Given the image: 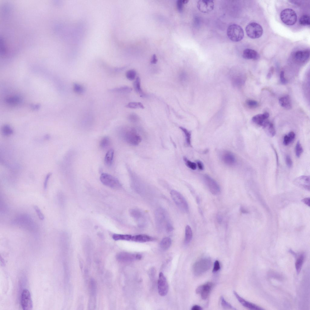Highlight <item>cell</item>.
I'll use <instances>...</instances> for the list:
<instances>
[{
	"mask_svg": "<svg viewBox=\"0 0 310 310\" xmlns=\"http://www.w3.org/2000/svg\"><path fill=\"white\" fill-rule=\"evenodd\" d=\"M121 134L123 139L132 145H138L142 140L141 136L134 128H125L122 131Z\"/></svg>",
	"mask_w": 310,
	"mask_h": 310,
	"instance_id": "cell-1",
	"label": "cell"
},
{
	"mask_svg": "<svg viewBox=\"0 0 310 310\" xmlns=\"http://www.w3.org/2000/svg\"><path fill=\"white\" fill-rule=\"evenodd\" d=\"M212 261L209 258H202L195 263L193 270L195 276H199L207 271L211 267Z\"/></svg>",
	"mask_w": 310,
	"mask_h": 310,
	"instance_id": "cell-2",
	"label": "cell"
},
{
	"mask_svg": "<svg viewBox=\"0 0 310 310\" xmlns=\"http://www.w3.org/2000/svg\"><path fill=\"white\" fill-rule=\"evenodd\" d=\"M227 35L231 41L239 42L243 39L244 33L243 29L239 25L232 24L228 27L227 30Z\"/></svg>",
	"mask_w": 310,
	"mask_h": 310,
	"instance_id": "cell-3",
	"label": "cell"
},
{
	"mask_svg": "<svg viewBox=\"0 0 310 310\" xmlns=\"http://www.w3.org/2000/svg\"><path fill=\"white\" fill-rule=\"evenodd\" d=\"M170 194L172 199L179 209L185 213L188 212V205L183 196L176 190H172Z\"/></svg>",
	"mask_w": 310,
	"mask_h": 310,
	"instance_id": "cell-4",
	"label": "cell"
},
{
	"mask_svg": "<svg viewBox=\"0 0 310 310\" xmlns=\"http://www.w3.org/2000/svg\"><path fill=\"white\" fill-rule=\"evenodd\" d=\"M246 32L248 36L253 39L258 38L262 35L263 30L262 27L256 23H251L246 27Z\"/></svg>",
	"mask_w": 310,
	"mask_h": 310,
	"instance_id": "cell-5",
	"label": "cell"
},
{
	"mask_svg": "<svg viewBox=\"0 0 310 310\" xmlns=\"http://www.w3.org/2000/svg\"><path fill=\"white\" fill-rule=\"evenodd\" d=\"M155 219L157 226L160 230L165 229L167 223L169 221L166 212L162 208L158 209L155 212Z\"/></svg>",
	"mask_w": 310,
	"mask_h": 310,
	"instance_id": "cell-6",
	"label": "cell"
},
{
	"mask_svg": "<svg viewBox=\"0 0 310 310\" xmlns=\"http://www.w3.org/2000/svg\"><path fill=\"white\" fill-rule=\"evenodd\" d=\"M280 17L283 23L287 25H293L297 21L296 14L291 9H286L283 10L280 14Z\"/></svg>",
	"mask_w": 310,
	"mask_h": 310,
	"instance_id": "cell-7",
	"label": "cell"
},
{
	"mask_svg": "<svg viewBox=\"0 0 310 310\" xmlns=\"http://www.w3.org/2000/svg\"><path fill=\"white\" fill-rule=\"evenodd\" d=\"M100 180L104 185L112 189H118L121 187L117 179L107 173L102 174L100 176Z\"/></svg>",
	"mask_w": 310,
	"mask_h": 310,
	"instance_id": "cell-8",
	"label": "cell"
},
{
	"mask_svg": "<svg viewBox=\"0 0 310 310\" xmlns=\"http://www.w3.org/2000/svg\"><path fill=\"white\" fill-rule=\"evenodd\" d=\"M21 303L24 310H31L33 308V303L30 291L27 289H24L22 293Z\"/></svg>",
	"mask_w": 310,
	"mask_h": 310,
	"instance_id": "cell-9",
	"label": "cell"
},
{
	"mask_svg": "<svg viewBox=\"0 0 310 310\" xmlns=\"http://www.w3.org/2000/svg\"><path fill=\"white\" fill-rule=\"evenodd\" d=\"M158 289L160 295L163 296H166L169 291V287L167 280L162 272H160L159 275Z\"/></svg>",
	"mask_w": 310,
	"mask_h": 310,
	"instance_id": "cell-10",
	"label": "cell"
},
{
	"mask_svg": "<svg viewBox=\"0 0 310 310\" xmlns=\"http://www.w3.org/2000/svg\"><path fill=\"white\" fill-rule=\"evenodd\" d=\"M116 257L118 260L120 261L129 262L140 260L142 256L140 254L122 252L118 254Z\"/></svg>",
	"mask_w": 310,
	"mask_h": 310,
	"instance_id": "cell-11",
	"label": "cell"
},
{
	"mask_svg": "<svg viewBox=\"0 0 310 310\" xmlns=\"http://www.w3.org/2000/svg\"><path fill=\"white\" fill-rule=\"evenodd\" d=\"M214 3L211 0H201L197 3V8L198 10L203 13H208L211 12L214 9Z\"/></svg>",
	"mask_w": 310,
	"mask_h": 310,
	"instance_id": "cell-12",
	"label": "cell"
},
{
	"mask_svg": "<svg viewBox=\"0 0 310 310\" xmlns=\"http://www.w3.org/2000/svg\"><path fill=\"white\" fill-rule=\"evenodd\" d=\"M204 179L206 184L212 194L216 195L220 192V187L214 179L207 175L204 176Z\"/></svg>",
	"mask_w": 310,
	"mask_h": 310,
	"instance_id": "cell-13",
	"label": "cell"
},
{
	"mask_svg": "<svg viewBox=\"0 0 310 310\" xmlns=\"http://www.w3.org/2000/svg\"><path fill=\"white\" fill-rule=\"evenodd\" d=\"M213 286L212 283L208 282L198 286L196 290V293L200 294L202 298L205 300L209 296Z\"/></svg>",
	"mask_w": 310,
	"mask_h": 310,
	"instance_id": "cell-14",
	"label": "cell"
},
{
	"mask_svg": "<svg viewBox=\"0 0 310 310\" xmlns=\"http://www.w3.org/2000/svg\"><path fill=\"white\" fill-rule=\"evenodd\" d=\"M130 214L131 216L137 222L138 226L143 227L146 223L145 217L143 213L139 210L133 209L131 210Z\"/></svg>",
	"mask_w": 310,
	"mask_h": 310,
	"instance_id": "cell-15",
	"label": "cell"
},
{
	"mask_svg": "<svg viewBox=\"0 0 310 310\" xmlns=\"http://www.w3.org/2000/svg\"><path fill=\"white\" fill-rule=\"evenodd\" d=\"M294 183L296 186L307 190H310V177L302 176L295 179Z\"/></svg>",
	"mask_w": 310,
	"mask_h": 310,
	"instance_id": "cell-16",
	"label": "cell"
},
{
	"mask_svg": "<svg viewBox=\"0 0 310 310\" xmlns=\"http://www.w3.org/2000/svg\"><path fill=\"white\" fill-rule=\"evenodd\" d=\"M221 158L225 164L229 166L234 165L236 162L234 155L229 151H225L223 152Z\"/></svg>",
	"mask_w": 310,
	"mask_h": 310,
	"instance_id": "cell-17",
	"label": "cell"
},
{
	"mask_svg": "<svg viewBox=\"0 0 310 310\" xmlns=\"http://www.w3.org/2000/svg\"><path fill=\"white\" fill-rule=\"evenodd\" d=\"M234 294L239 302L244 307L251 310H261L263 309L256 305L246 300L241 297L236 291H234Z\"/></svg>",
	"mask_w": 310,
	"mask_h": 310,
	"instance_id": "cell-18",
	"label": "cell"
},
{
	"mask_svg": "<svg viewBox=\"0 0 310 310\" xmlns=\"http://www.w3.org/2000/svg\"><path fill=\"white\" fill-rule=\"evenodd\" d=\"M269 116V114L265 112L262 114H258L254 116L252 119V121L257 124L263 127L268 121L267 119Z\"/></svg>",
	"mask_w": 310,
	"mask_h": 310,
	"instance_id": "cell-19",
	"label": "cell"
},
{
	"mask_svg": "<svg viewBox=\"0 0 310 310\" xmlns=\"http://www.w3.org/2000/svg\"><path fill=\"white\" fill-rule=\"evenodd\" d=\"M309 55V51L308 50L298 51L294 55L295 60L297 62H302L306 61Z\"/></svg>",
	"mask_w": 310,
	"mask_h": 310,
	"instance_id": "cell-20",
	"label": "cell"
},
{
	"mask_svg": "<svg viewBox=\"0 0 310 310\" xmlns=\"http://www.w3.org/2000/svg\"><path fill=\"white\" fill-rule=\"evenodd\" d=\"M242 56L245 59L254 60H257L260 57L259 55L257 52L250 49H246L245 50L243 51Z\"/></svg>",
	"mask_w": 310,
	"mask_h": 310,
	"instance_id": "cell-21",
	"label": "cell"
},
{
	"mask_svg": "<svg viewBox=\"0 0 310 310\" xmlns=\"http://www.w3.org/2000/svg\"><path fill=\"white\" fill-rule=\"evenodd\" d=\"M154 239L153 237L148 236L141 234L132 236L131 241L137 242L144 243L153 241Z\"/></svg>",
	"mask_w": 310,
	"mask_h": 310,
	"instance_id": "cell-22",
	"label": "cell"
},
{
	"mask_svg": "<svg viewBox=\"0 0 310 310\" xmlns=\"http://www.w3.org/2000/svg\"><path fill=\"white\" fill-rule=\"evenodd\" d=\"M279 102L281 106L286 109H289L292 108L290 100L288 96L281 98L279 99Z\"/></svg>",
	"mask_w": 310,
	"mask_h": 310,
	"instance_id": "cell-23",
	"label": "cell"
},
{
	"mask_svg": "<svg viewBox=\"0 0 310 310\" xmlns=\"http://www.w3.org/2000/svg\"><path fill=\"white\" fill-rule=\"evenodd\" d=\"M263 128L269 137H273L275 135L276 131L272 123L269 122Z\"/></svg>",
	"mask_w": 310,
	"mask_h": 310,
	"instance_id": "cell-24",
	"label": "cell"
},
{
	"mask_svg": "<svg viewBox=\"0 0 310 310\" xmlns=\"http://www.w3.org/2000/svg\"><path fill=\"white\" fill-rule=\"evenodd\" d=\"M114 150L112 149L109 150L106 154L105 158V163L106 165L108 166H111L112 163Z\"/></svg>",
	"mask_w": 310,
	"mask_h": 310,
	"instance_id": "cell-25",
	"label": "cell"
},
{
	"mask_svg": "<svg viewBox=\"0 0 310 310\" xmlns=\"http://www.w3.org/2000/svg\"><path fill=\"white\" fill-rule=\"evenodd\" d=\"M193 237V232L191 227L187 225L185 228V242L188 244L191 241Z\"/></svg>",
	"mask_w": 310,
	"mask_h": 310,
	"instance_id": "cell-26",
	"label": "cell"
},
{
	"mask_svg": "<svg viewBox=\"0 0 310 310\" xmlns=\"http://www.w3.org/2000/svg\"><path fill=\"white\" fill-rule=\"evenodd\" d=\"M22 101L21 98L18 96L10 97L5 100L7 103L12 105H17L21 103Z\"/></svg>",
	"mask_w": 310,
	"mask_h": 310,
	"instance_id": "cell-27",
	"label": "cell"
},
{
	"mask_svg": "<svg viewBox=\"0 0 310 310\" xmlns=\"http://www.w3.org/2000/svg\"><path fill=\"white\" fill-rule=\"evenodd\" d=\"M132 91V89L127 86L122 87H120L115 88L109 90L111 93H129Z\"/></svg>",
	"mask_w": 310,
	"mask_h": 310,
	"instance_id": "cell-28",
	"label": "cell"
},
{
	"mask_svg": "<svg viewBox=\"0 0 310 310\" xmlns=\"http://www.w3.org/2000/svg\"><path fill=\"white\" fill-rule=\"evenodd\" d=\"M305 256L303 254H301L297 259L295 263V267L298 274L300 272L304 260Z\"/></svg>",
	"mask_w": 310,
	"mask_h": 310,
	"instance_id": "cell-29",
	"label": "cell"
},
{
	"mask_svg": "<svg viewBox=\"0 0 310 310\" xmlns=\"http://www.w3.org/2000/svg\"><path fill=\"white\" fill-rule=\"evenodd\" d=\"M172 244L171 239L169 237L163 239L160 243L161 248L163 250H166L169 249Z\"/></svg>",
	"mask_w": 310,
	"mask_h": 310,
	"instance_id": "cell-30",
	"label": "cell"
},
{
	"mask_svg": "<svg viewBox=\"0 0 310 310\" xmlns=\"http://www.w3.org/2000/svg\"><path fill=\"white\" fill-rule=\"evenodd\" d=\"M295 134L293 131L290 132L287 135L284 136L283 143L285 145H288L294 140Z\"/></svg>",
	"mask_w": 310,
	"mask_h": 310,
	"instance_id": "cell-31",
	"label": "cell"
},
{
	"mask_svg": "<svg viewBox=\"0 0 310 310\" xmlns=\"http://www.w3.org/2000/svg\"><path fill=\"white\" fill-rule=\"evenodd\" d=\"M134 89L136 92L139 93L141 96H144L141 86V81L139 77L137 78L136 81L133 83Z\"/></svg>",
	"mask_w": 310,
	"mask_h": 310,
	"instance_id": "cell-32",
	"label": "cell"
},
{
	"mask_svg": "<svg viewBox=\"0 0 310 310\" xmlns=\"http://www.w3.org/2000/svg\"><path fill=\"white\" fill-rule=\"evenodd\" d=\"M131 237L132 236L130 235L115 234L113 236L112 238L115 241L122 240L129 241H131Z\"/></svg>",
	"mask_w": 310,
	"mask_h": 310,
	"instance_id": "cell-33",
	"label": "cell"
},
{
	"mask_svg": "<svg viewBox=\"0 0 310 310\" xmlns=\"http://www.w3.org/2000/svg\"><path fill=\"white\" fill-rule=\"evenodd\" d=\"M180 128L182 131L184 132L185 135L186 141L187 144L189 145H191V133L190 131H188L186 128L182 127H180Z\"/></svg>",
	"mask_w": 310,
	"mask_h": 310,
	"instance_id": "cell-34",
	"label": "cell"
},
{
	"mask_svg": "<svg viewBox=\"0 0 310 310\" xmlns=\"http://www.w3.org/2000/svg\"><path fill=\"white\" fill-rule=\"evenodd\" d=\"M73 89L74 92L78 94H82L85 92V89L83 86L77 83L74 84Z\"/></svg>",
	"mask_w": 310,
	"mask_h": 310,
	"instance_id": "cell-35",
	"label": "cell"
},
{
	"mask_svg": "<svg viewBox=\"0 0 310 310\" xmlns=\"http://www.w3.org/2000/svg\"><path fill=\"white\" fill-rule=\"evenodd\" d=\"M127 108L132 109H144V107L143 104L139 102H131L128 103L126 106Z\"/></svg>",
	"mask_w": 310,
	"mask_h": 310,
	"instance_id": "cell-36",
	"label": "cell"
},
{
	"mask_svg": "<svg viewBox=\"0 0 310 310\" xmlns=\"http://www.w3.org/2000/svg\"><path fill=\"white\" fill-rule=\"evenodd\" d=\"M299 23L300 25L302 26L309 25L310 21L309 16L307 15L302 16L299 19Z\"/></svg>",
	"mask_w": 310,
	"mask_h": 310,
	"instance_id": "cell-37",
	"label": "cell"
},
{
	"mask_svg": "<svg viewBox=\"0 0 310 310\" xmlns=\"http://www.w3.org/2000/svg\"><path fill=\"white\" fill-rule=\"evenodd\" d=\"M2 132L5 135L8 136L12 134L13 131L10 125H6L3 127Z\"/></svg>",
	"mask_w": 310,
	"mask_h": 310,
	"instance_id": "cell-38",
	"label": "cell"
},
{
	"mask_svg": "<svg viewBox=\"0 0 310 310\" xmlns=\"http://www.w3.org/2000/svg\"><path fill=\"white\" fill-rule=\"evenodd\" d=\"M136 74V71L134 69H131L127 71L126 73V76L128 80L132 81L135 79Z\"/></svg>",
	"mask_w": 310,
	"mask_h": 310,
	"instance_id": "cell-39",
	"label": "cell"
},
{
	"mask_svg": "<svg viewBox=\"0 0 310 310\" xmlns=\"http://www.w3.org/2000/svg\"><path fill=\"white\" fill-rule=\"evenodd\" d=\"M295 150L296 157L299 158L303 151V148L299 141H298L296 144Z\"/></svg>",
	"mask_w": 310,
	"mask_h": 310,
	"instance_id": "cell-40",
	"label": "cell"
},
{
	"mask_svg": "<svg viewBox=\"0 0 310 310\" xmlns=\"http://www.w3.org/2000/svg\"><path fill=\"white\" fill-rule=\"evenodd\" d=\"M110 143V140L108 137H105L102 139L100 142V147L102 148L107 147Z\"/></svg>",
	"mask_w": 310,
	"mask_h": 310,
	"instance_id": "cell-41",
	"label": "cell"
},
{
	"mask_svg": "<svg viewBox=\"0 0 310 310\" xmlns=\"http://www.w3.org/2000/svg\"><path fill=\"white\" fill-rule=\"evenodd\" d=\"M221 304L223 308L226 309H236L231 304L226 301L224 298L222 296L220 298Z\"/></svg>",
	"mask_w": 310,
	"mask_h": 310,
	"instance_id": "cell-42",
	"label": "cell"
},
{
	"mask_svg": "<svg viewBox=\"0 0 310 310\" xmlns=\"http://www.w3.org/2000/svg\"><path fill=\"white\" fill-rule=\"evenodd\" d=\"M184 160L187 167L193 170L196 169L197 165L196 163L189 160L186 157H184Z\"/></svg>",
	"mask_w": 310,
	"mask_h": 310,
	"instance_id": "cell-43",
	"label": "cell"
},
{
	"mask_svg": "<svg viewBox=\"0 0 310 310\" xmlns=\"http://www.w3.org/2000/svg\"><path fill=\"white\" fill-rule=\"evenodd\" d=\"M33 208L39 219L42 220H44L45 218V216L40 208L36 205L34 206Z\"/></svg>",
	"mask_w": 310,
	"mask_h": 310,
	"instance_id": "cell-44",
	"label": "cell"
},
{
	"mask_svg": "<svg viewBox=\"0 0 310 310\" xmlns=\"http://www.w3.org/2000/svg\"><path fill=\"white\" fill-rule=\"evenodd\" d=\"M246 104L248 107L251 108H256L258 105V103L257 101L252 100H248Z\"/></svg>",
	"mask_w": 310,
	"mask_h": 310,
	"instance_id": "cell-45",
	"label": "cell"
},
{
	"mask_svg": "<svg viewBox=\"0 0 310 310\" xmlns=\"http://www.w3.org/2000/svg\"><path fill=\"white\" fill-rule=\"evenodd\" d=\"M173 226L169 221L167 223L166 226L165 228L166 230L168 233H170V232H172L173 231Z\"/></svg>",
	"mask_w": 310,
	"mask_h": 310,
	"instance_id": "cell-46",
	"label": "cell"
},
{
	"mask_svg": "<svg viewBox=\"0 0 310 310\" xmlns=\"http://www.w3.org/2000/svg\"><path fill=\"white\" fill-rule=\"evenodd\" d=\"M184 4L182 0H178L177 2V6L178 10L180 12L182 11Z\"/></svg>",
	"mask_w": 310,
	"mask_h": 310,
	"instance_id": "cell-47",
	"label": "cell"
},
{
	"mask_svg": "<svg viewBox=\"0 0 310 310\" xmlns=\"http://www.w3.org/2000/svg\"><path fill=\"white\" fill-rule=\"evenodd\" d=\"M285 160L288 167L289 168H291L293 165V162L290 157L289 155L286 156Z\"/></svg>",
	"mask_w": 310,
	"mask_h": 310,
	"instance_id": "cell-48",
	"label": "cell"
},
{
	"mask_svg": "<svg viewBox=\"0 0 310 310\" xmlns=\"http://www.w3.org/2000/svg\"><path fill=\"white\" fill-rule=\"evenodd\" d=\"M220 269V266L219 261H216L214 264V266L213 270V272H215L218 271Z\"/></svg>",
	"mask_w": 310,
	"mask_h": 310,
	"instance_id": "cell-49",
	"label": "cell"
},
{
	"mask_svg": "<svg viewBox=\"0 0 310 310\" xmlns=\"http://www.w3.org/2000/svg\"><path fill=\"white\" fill-rule=\"evenodd\" d=\"M280 81L281 83L283 84H285L287 83V81L284 76V72L282 71L280 73Z\"/></svg>",
	"mask_w": 310,
	"mask_h": 310,
	"instance_id": "cell-50",
	"label": "cell"
},
{
	"mask_svg": "<svg viewBox=\"0 0 310 310\" xmlns=\"http://www.w3.org/2000/svg\"><path fill=\"white\" fill-rule=\"evenodd\" d=\"M51 175V174H49L46 177L44 184V188L45 190H46L47 188L48 181Z\"/></svg>",
	"mask_w": 310,
	"mask_h": 310,
	"instance_id": "cell-51",
	"label": "cell"
},
{
	"mask_svg": "<svg viewBox=\"0 0 310 310\" xmlns=\"http://www.w3.org/2000/svg\"><path fill=\"white\" fill-rule=\"evenodd\" d=\"M129 118L131 121L135 122L138 120V117L136 114H132L129 115Z\"/></svg>",
	"mask_w": 310,
	"mask_h": 310,
	"instance_id": "cell-52",
	"label": "cell"
},
{
	"mask_svg": "<svg viewBox=\"0 0 310 310\" xmlns=\"http://www.w3.org/2000/svg\"><path fill=\"white\" fill-rule=\"evenodd\" d=\"M158 61L157 56L156 55L154 54L153 55L150 62L152 64H156Z\"/></svg>",
	"mask_w": 310,
	"mask_h": 310,
	"instance_id": "cell-53",
	"label": "cell"
},
{
	"mask_svg": "<svg viewBox=\"0 0 310 310\" xmlns=\"http://www.w3.org/2000/svg\"><path fill=\"white\" fill-rule=\"evenodd\" d=\"M197 163L199 169L201 170H203L204 169V167L202 163L200 161H198Z\"/></svg>",
	"mask_w": 310,
	"mask_h": 310,
	"instance_id": "cell-54",
	"label": "cell"
},
{
	"mask_svg": "<svg viewBox=\"0 0 310 310\" xmlns=\"http://www.w3.org/2000/svg\"><path fill=\"white\" fill-rule=\"evenodd\" d=\"M302 201L305 204L309 206L310 205V198H305L302 200Z\"/></svg>",
	"mask_w": 310,
	"mask_h": 310,
	"instance_id": "cell-55",
	"label": "cell"
},
{
	"mask_svg": "<svg viewBox=\"0 0 310 310\" xmlns=\"http://www.w3.org/2000/svg\"><path fill=\"white\" fill-rule=\"evenodd\" d=\"M274 72V68H271L267 75V78L270 79L272 77Z\"/></svg>",
	"mask_w": 310,
	"mask_h": 310,
	"instance_id": "cell-56",
	"label": "cell"
},
{
	"mask_svg": "<svg viewBox=\"0 0 310 310\" xmlns=\"http://www.w3.org/2000/svg\"><path fill=\"white\" fill-rule=\"evenodd\" d=\"M202 309V307L198 305H195L191 308L192 310H201Z\"/></svg>",
	"mask_w": 310,
	"mask_h": 310,
	"instance_id": "cell-57",
	"label": "cell"
},
{
	"mask_svg": "<svg viewBox=\"0 0 310 310\" xmlns=\"http://www.w3.org/2000/svg\"><path fill=\"white\" fill-rule=\"evenodd\" d=\"M217 218L218 222L219 223H220L222 220V217L220 215L218 214L217 216Z\"/></svg>",
	"mask_w": 310,
	"mask_h": 310,
	"instance_id": "cell-58",
	"label": "cell"
},
{
	"mask_svg": "<svg viewBox=\"0 0 310 310\" xmlns=\"http://www.w3.org/2000/svg\"><path fill=\"white\" fill-rule=\"evenodd\" d=\"M40 107V105H34L32 106V108L35 110H38Z\"/></svg>",
	"mask_w": 310,
	"mask_h": 310,
	"instance_id": "cell-59",
	"label": "cell"
},
{
	"mask_svg": "<svg viewBox=\"0 0 310 310\" xmlns=\"http://www.w3.org/2000/svg\"><path fill=\"white\" fill-rule=\"evenodd\" d=\"M240 210L241 212L243 214H247L248 213V212L247 210L243 207H241Z\"/></svg>",
	"mask_w": 310,
	"mask_h": 310,
	"instance_id": "cell-60",
	"label": "cell"
},
{
	"mask_svg": "<svg viewBox=\"0 0 310 310\" xmlns=\"http://www.w3.org/2000/svg\"><path fill=\"white\" fill-rule=\"evenodd\" d=\"M189 2V1H188V0H183L182 1V2L184 4H185L188 3Z\"/></svg>",
	"mask_w": 310,
	"mask_h": 310,
	"instance_id": "cell-61",
	"label": "cell"
}]
</instances>
